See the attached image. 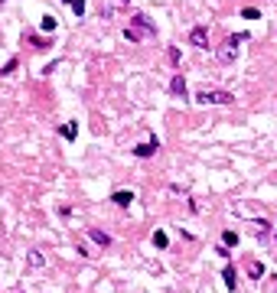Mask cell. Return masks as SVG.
<instances>
[{
  "instance_id": "cell-2",
  "label": "cell",
  "mask_w": 277,
  "mask_h": 293,
  "mask_svg": "<svg viewBox=\"0 0 277 293\" xmlns=\"http://www.w3.org/2000/svg\"><path fill=\"white\" fill-rule=\"evenodd\" d=\"M196 104H235V95L222 92V88H202L196 92Z\"/></svg>"
},
{
  "instance_id": "cell-4",
  "label": "cell",
  "mask_w": 277,
  "mask_h": 293,
  "mask_svg": "<svg viewBox=\"0 0 277 293\" xmlns=\"http://www.w3.org/2000/svg\"><path fill=\"white\" fill-rule=\"evenodd\" d=\"M189 43L196 49H205V46H209V30H205V26H196V30L189 33Z\"/></svg>"
},
{
  "instance_id": "cell-17",
  "label": "cell",
  "mask_w": 277,
  "mask_h": 293,
  "mask_svg": "<svg viewBox=\"0 0 277 293\" xmlns=\"http://www.w3.org/2000/svg\"><path fill=\"white\" fill-rule=\"evenodd\" d=\"M39 26H43L46 33H52V30H55V26H59V23H55V17H43V23H39Z\"/></svg>"
},
{
  "instance_id": "cell-16",
  "label": "cell",
  "mask_w": 277,
  "mask_h": 293,
  "mask_svg": "<svg viewBox=\"0 0 277 293\" xmlns=\"http://www.w3.org/2000/svg\"><path fill=\"white\" fill-rule=\"evenodd\" d=\"M254 232H258V235L271 232V222H267V218H258V222H254Z\"/></svg>"
},
{
  "instance_id": "cell-11",
  "label": "cell",
  "mask_w": 277,
  "mask_h": 293,
  "mask_svg": "<svg viewBox=\"0 0 277 293\" xmlns=\"http://www.w3.org/2000/svg\"><path fill=\"white\" fill-rule=\"evenodd\" d=\"M248 274H251L254 280H261V277H264V267H261L258 261H248Z\"/></svg>"
},
{
  "instance_id": "cell-5",
  "label": "cell",
  "mask_w": 277,
  "mask_h": 293,
  "mask_svg": "<svg viewBox=\"0 0 277 293\" xmlns=\"http://www.w3.org/2000/svg\"><path fill=\"white\" fill-rule=\"evenodd\" d=\"M170 92H173V98H186V95H189V92H186V79H183V75H173Z\"/></svg>"
},
{
  "instance_id": "cell-1",
  "label": "cell",
  "mask_w": 277,
  "mask_h": 293,
  "mask_svg": "<svg viewBox=\"0 0 277 293\" xmlns=\"http://www.w3.org/2000/svg\"><path fill=\"white\" fill-rule=\"evenodd\" d=\"M124 36H127L130 43H154V39H157V26L150 23L147 13H137V17L130 20V26L124 30Z\"/></svg>"
},
{
  "instance_id": "cell-13",
  "label": "cell",
  "mask_w": 277,
  "mask_h": 293,
  "mask_svg": "<svg viewBox=\"0 0 277 293\" xmlns=\"http://www.w3.org/2000/svg\"><path fill=\"white\" fill-rule=\"evenodd\" d=\"M68 7H72V13L75 17H82V13H85V0H65Z\"/></svg>"
},
{
  "instance_id": "cell-12",
  "label": "cell",
  "mask_w": 277,
  "mask_h": 293,
  "mask_svg": "<svg viewBox=\"0 0 277 293\" xmlns=\"http://www.w3.org/2000/svg\"><path fill=\"white\" fill-rule=\"evenodd\" d=\"M222 277H225V287L235 290V277H238V274H235V267H225V274H222Z\"/></svg>"
},
{
  "instance_id": "cell-10",
  "label": "cell",
  "mask_w": 277,
  "mask_h": 293,
  "mask_svg": "<svg viewBox=\"0 0 277 293\" xmlns=\"http://www.w3.org/2000/svg\"><path fill=\"white\" fill-rule=\"evenodd\" d=\"M26 261H30V267H43L46 257H43V251H30V257H26Z\"/></svg>"
},
{
  "instance_id": "cell-18",
  "label": "cell",
  "mask_w": 277,
  "mask_h": 293,
  "mask_svg": "<svg viewBox=\"0 0 277 293\" xmlns=\"http://www.w3.org/2000/svg\"><path fill=\"white\" fill-rule=\"evenodd\" d=\"M241 17H245V20H261V13L254 10V7H245V10H241Z\"/></svg>"
},
{
  "instance_id": "cell-9",
  "label": "cell",
  "mask_w": 277,
  "mask_h": 293,
  "mask_svg": "<svg viewBox=\"0 0 277 293\" xmlns=\"http://www.w3.org/2000/svg\"><path fill=\"white\" fill-rule=\"evenodd\" d=\"M75 134H79V124H75V121L62 124V137H65V140H75Z\"/></svg>"
},
{
  "instance_id": "cell-8",
  "label": "cell",
  "mask_w": 277,
  "mask_h": 293,
  "mask_svg": "<svg viewBox=\"0 0 277 293\" xmlns=\"http://www.w3.org/2000/svg\"><path fill=\"white\" fill-rule=\"evenodd\" d=\"M88 235H92V241L101 244V248H108V244H111V235H108V232H98V228H92Z\"/></svg>"
},
{
  "instance_id": "cell-14",
  "label": "cell",
  "mask_w": 277,
  "mask_h": 293,
  "mask_svg": "<svg viewBox=\"0 0 277 293\" xmlns=\"http://www.w3.org/2000/svg\"><path fill=\"white\" fill-rule=\"evenodd\" d=\"M222 244H225V248H232V244H238V235H235L232 228H228V232L222 235Z\"/></svg>"
},
{
  "instance_id": "cell-15",
  "label": "cell",
  "mask_w": 277,
  "mask_h": 293,
  "mask_svg": "<svg viewBox=\"0 0 277 293\" xmlns=\"http://www.w3.org/2000/svg\"><path fill=\"white\" fill-rule=\"evenodd\" d=\"M30 46H33V49H46L49 43H46L43 36H36V33H30Z\"/></svg>"
},
{
  "instance_id": "cell-7",
  "label": "cell",
  "mask_w": 277,
  "mask_h": 293,
  "mask_svg": "<svg viewBox=\"0 0 277 293\" xmlns=\"http://www.w3.org/2000/svg\"><path fill=\"white\" fill-rule=\"evenodd\" d=\"M157 146H160V143H157V140H150V143L134 146V153H137V157H154V153H157Z\"/></svg>"
},
{
  "instance_id": "cell-3",
  "label": "cell",
  "mask_w": 277,
  "mask_h": 293,
  "mask_svg": "<svg viewBox=\"0 0 277 293\" xmlns=\"http://www.w3.org/2000/svg\"><path fill=\"white\" fill-rule=\"evenodd\" d=\"M235 52H238V46H235L232 39H225L222 49H219V62H222V65H232V62H235Z\"/></svg>"
},
{
  "instance_id": "cell-6",
  "label": "cell",
  "mask_w": 277,
  "mask_h": 293,
  "mask_svg": "<svg viewBox=\"0 0 277 293\" xmlns=\"http://www.w3.org/2000/svg\"><path fill=\"white\" fill-rule=\"evenodd\" d=\"M111 202H114V205H121V208H127L130 202H134V192L121 189V192H114V195H111Z\"/></svg>"
},
{
  "instance_id": "cell-19",
  "label": "cell",
  "mask_w": 277,
  "mask_h": 293,
  "mask_svg": "<svg viewBox=\"0 0 277 293\" xmlns=\"http://www.w3.org/2000/svg\"><path fill=\"white\" fill-rule=\"evenodd\" d=\"M154 244H157V248H166V235L163 232H154Z\"/></svg>"
},
{
  "instance_id": "cell-20",
  "label": "cell",
  "mask_w": 277,
  "mask_h": 293,
  "mask_svg": "<svg viewBox=\"0 0 277 293\" xmlns=\"http://www.w3.org/2000/svg\"><path fill=\"white\" fill-rule=\"evenodd\" d=\"M274 241H277V235H274Z\"/></svg>"
}]
</instances>
